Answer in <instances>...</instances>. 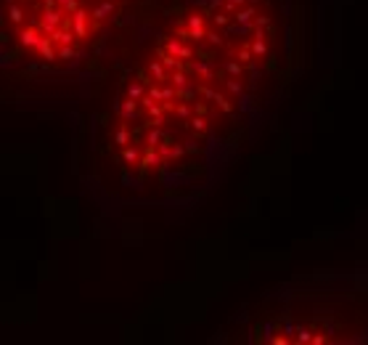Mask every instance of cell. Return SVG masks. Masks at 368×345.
I'll return each mask as SVG.
<instances>
[{
  "mask_svg": "<svg viewBox=\"0 0 368 345\" xmlns=\"http://www.w3.org/2000/svg\"><path fill=\"white\" fill-rule=\"evenodd\" d=\"M35 51L40 53V59H45V61H56V45H53L48 37H43V40L37 43Z\"/></svg>",
  "mask_w": 368,
  "mask_h": 345,
  "instance_id": "8",
  "label": "cell"
},
{
  "mask_svg": "<svg viewBox=\"0 0 368 345\" xmlns=\"http://www.w3.org/2000/svg\"><path fill=\"white\" fill-rule=\"evenodd\" d=\"M111 143H114V146H119V149H122V146H127V143H133V133H130L125 125H119L117 130H114Z\"/></svg>",
  "mask_w": 368,
  "mask_h": 345,
  "instance_id": "10",
  "label": "cell"
},
{
  "mask_svg": "<svg viewBox=\"0 0 368 345\" xmlns=\"http://www.w3.org/2000/svg\"><path fill=\"white\" fill-rule=\"evenodd\" d=\"M122 162L125 165H138V159H141V149L135 146V141L133 143H127V146H122Z\"/></svg>",
  "mask_w": 368,
  "mask_h": 345,
  "instance_id": "9",
  "label": "cell"
},
{
  "mask_svg": "<svg viewBox=\"0 0 368 345\" xmlns=\"http://www.w3.org/2000/svg\"><path fill=\"white\" fill-rule=\"evenodd\" d=\"M61 19H64L61 8H40V21H37V29L48 37L56 27H61Z\"/></svg>",
  "mask_w": 368,
  "mask_h": 345,
  "instance_id": "3",
  "label": "cell"
},
{
  "mask_svg": "<svg viewBox=\"0 0 368 345\" xmlns=\"http://www.w3.org/2000/svg\"><path fill=\"white\" fill-rule=\"evenodd\" d=\"M223 85H225L228 93H233V96H239V93H241V82H239V80H225Z\"/></svg>",
  "mask_w": 368,
  "mask_h": 345,
  "instance_id": "16",
  "label": "cell"
},
{
  "mask_svg": "<svg viewBox=\"0 0 368 345\" xmlns=\"http://www.w3.org/2000/svg\"><path fill=\"white\" fill-rule=\"evenodd\" d=\"M40 8H56V0H40Z\"/></svg>",
  "mask_w": 368,
  "mask_h": 345,
  "instance_id": "17",
  "label": "cell"
},
{
  "mask_svg": "<svg viewBox=\"0 0 368 345\" xmlns=\"http://www.w3.org/2000/svg\"><path fill=\"white\" fill-rule=\"evenodd\" d=\"M80 5H82V0H66V3L61 5V13H64V16H72V13L77 11Z\"/></svg>",
  "mask_w": 368,
  "mask_h": 345,
  "instance_id": "15",
  "label": "cell"
},
{
  "mask_svg": "<svg viewBox=\"0 0 368 345\" xmlns=\"http://www.w3.org/2000/svg\"><path fill=\"white\" fill-rule=\"evenodd\" d=\"M114 114H117V117L122 120V125L141 120V112H138V101H133V98H117V104H114Z\"/></svg>",
  "mask_w": 368,
  "mask_h": 345,
  "instance_id": "2",
  "label": "cell"
},
{
  "mask_svg": "<svg viewBox=\"0 0 368 345\" xmlns=\"http://www.w3.org/2000/svg\"><path fill=\"white\" fill-rule=\"evenodd\" d=\"M72 32L77 40H88V37L93 35V21H90V13L82 8V5L72 13Z\"/></svg>",
  "mask_w": 368,
  "mask_h": 345,
  "instance_id": "1",
  "label": "cell"
},
{
  "mask_svg": "<svg viewBox=\"0 0 368 345\" xmlns=\"http://www.w3.org/2000/svg\"><path fill=\"white\" fill-rule=\"evenodd\" d=\"M143 93H146V85H143L141 80H133V82L127 85V98H133V101H138Z\"/></svg>",
  "mask_w": 368,
  "mask_h": 345,
  "instance_id": "13",
  "label": "cell"
},
{
  "mask_svg": "<svg viewBox=\"0 0 368 345\" xmlns=\"http://www.w3.org/2000/svg\"><path fill=\"white\" fill-rule=\"evenodd\" d=\"M66 3V0H56V8H61V5H64Z\"/></svg>",
  "mask_w": 368,
  "mask_h": 345,
  "instance_id": "18",
  "label": "cell"
},
{
  "mask_svg": "<svg viewBox=\"0 0 368 345\" xmlns=\"http://www.w3.org/2000/svg\"><path fill=\"white\" fill-rule=\"evenodd\" d=\"M117 11V0H101L93 11H90V21H93V29H98L111 13Z\"/></svg>",
  "mask_w": 368,
  "mask_h": 345,
  "instance_id": "5",
  "label": "cell"
},
{
  "mask_svg": "<svg viewBox=\"0 0 368 345\" xmlns=\"http://www.w3.org/2000/svg\"><path fill=\"white\" fill-rule=\"evenodd\" d=\"M164 159L159 157V151L154 146H146V151H141V159H138V165H141V173L151 170V167H159Z\"/></svg>",
  "mask_w": 368,
  "mask_h": 345,
  "instance_id": "6",
  "label": "cell"
},
{
  "mask_svg": "<svg viewBox=\"0 0 368 345\" xmlns=\"http://www.w3.org/2000/svg\"><path fill=\"white\" fill-rule=\"evenodd\" d=\"M16 37H19V45H21V48H37V43H40L45 35L37 29V21H32V24L21 27Z\"/></svg>",
  "mask_w": 368,
  "mask_h": 345,
  "instance_id": "4",
  "label": "cell"
},
{
  "mask_svg": "<svg viewBox=\"0 0 368 345\" xmlns=\"http://www.w3.org/2000/svg\"><path fill=\"white\" fill-rule=\"evenodd\" d=\"M8 3H19V0H8Z\"/></svg>",
  "mask_w": 368,
  "mask_h": 345,
  "instance_id": "19",
  "label": "cell"
},
{
  "mask_svg": "<svg viewBox=\"0 0 368 345\" xmlns=\"http://www.w3.org/2000/svg\"><path fill=\"white\" fill-rule=\"evenodd\" d=\"M8 21L11 24H21V21H24V8H21L19 3H8Z\"/></svg>",
  "mask_w": 368,
  "mask_h": 345,
  "instance_id": "12",
  "label": "cell"
},
{
  "mask_svg": "<svg viewBox=\"0 0 368 345\" xmlns=\"http://www.w3.org/2000/svg\"><path fill=\"white\" fill-rule=\"evenodd\" d=\"M74 56H80L77 45H56V59L69 61V59H74Z\"/></svg>",
  "mask_w": 368,
  "mask_h": 345,
  "instance_id": "11",
  "label": "cell"
},
{
  "mask_svg": "<svg viewBox=\"0 0 368 345\" xmlns=\"http://www.w3.org/2000/svg\"><path fill=\"white\" fill-rule=\"evenodd\" d=\"M48 40H51L53 45H74V43H77V37H74L72 29L56 27V29H53V32L48 35Z\"/></svg>",
  "mask_w": 368,
  "mask_h": 345,
  "instance_id": "7",
  "label": "cell"
},
{
  "mask_svg": "<svg viewBox=\"0 0 368 345\" xmlns=\"http://www.w3.org/2000/svg\"><path fill=\"white\" fill-rule=\"evenodd\" d=\"M188 122H191V130H194L196 136H199V133H207V130H210V122H207L204 117H199V114H196V117H191Z\"/></svg>",
  "mask_w": 368,
  "mask_h": 345,
  "instance_id": "14",
  "label": "cell"
}]
</instances>
